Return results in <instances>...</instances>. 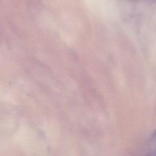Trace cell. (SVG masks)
<instances>
[{
  "label": "cell",
  "instance_id": "6da1fadb",
  "mask_svg": "<svg viewBox=\"0 0 156 156\" xmlns=\"http://www.w3.org/2000/svg\"><path fill=\"white\" fill-rule=\"evenodd\" d=\"M144 156H156V130L149 138Z\"/></svg>",
  "mask_w": 156,
  "mask_h": 156
},
{
  "label": "cell",
  "instance_id": "7a4b0ae2",
  "mask_svg": "<svg viewBox=\"0 0 156 156\" xmlns=\"http://www.w3.org/2000/svg\"><path fill=\"white\" fill-rule=\"evenodd\" d=\"M132 1H138V2H155L156 0H130Z\"/></svg>",
  "mask_w": 156,
  "mask_h": 156
}]
</instances>
